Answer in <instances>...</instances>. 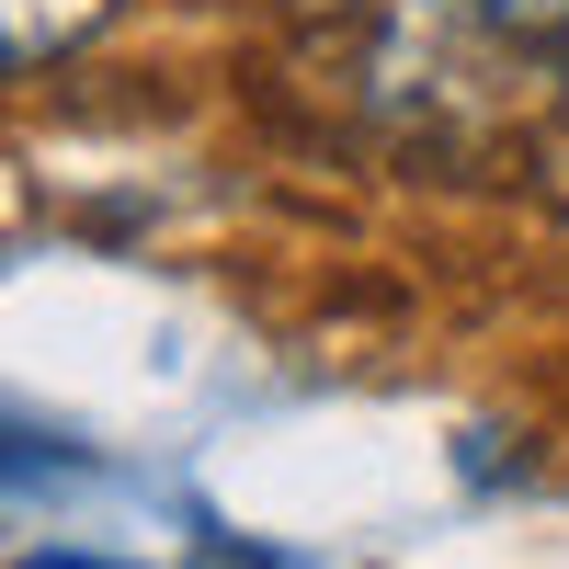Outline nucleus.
I'll list each match as a JSON object with an SVG mask.
<instances>
[{"instance_id":"obj_1","label":"nucleus","mask_w":569,"mask_h":569,"mask_svg":"<svg viewBox=\"0 0 569 569\" xmlns=\"http://www.w3.org/2000/svg\"><path fill=\"white\" fill-rule=\"evenodd\" d=\"M479 23L525 58H569V0H479Z\"/></svg>"},{"instance_id":"obj_2","label":"nucleus","mask_w":569,"mask_h":569,"mask_svg":"<svg viewBox=\"0 0 569 569\" xmlns=\"http://www.w3.org/2000/svg\"><path fill=\"white\" fill-rule=\"evenodd\" d=\"M536 182H547V206H569V91L547 103V126H536Z\"/></svg>"}]
</instances>
